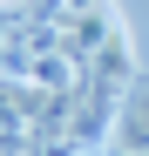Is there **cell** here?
<instances>
[{
	"label": "cell",
	"instance_id": "6da1fadb",
	"mask_svg": "<svg viewBox=\"0 0 149 156\" xmlns=\"http://www.w3.org/2000/svg\"><path fill=\"white\" fill-rule=\"evenodd\" d=\"M109 156H149V75H136L122 88V109L109 129Z\"/></svg>",
	"mask_w": 149,
	"mask_h": 156
}]
</instances>
